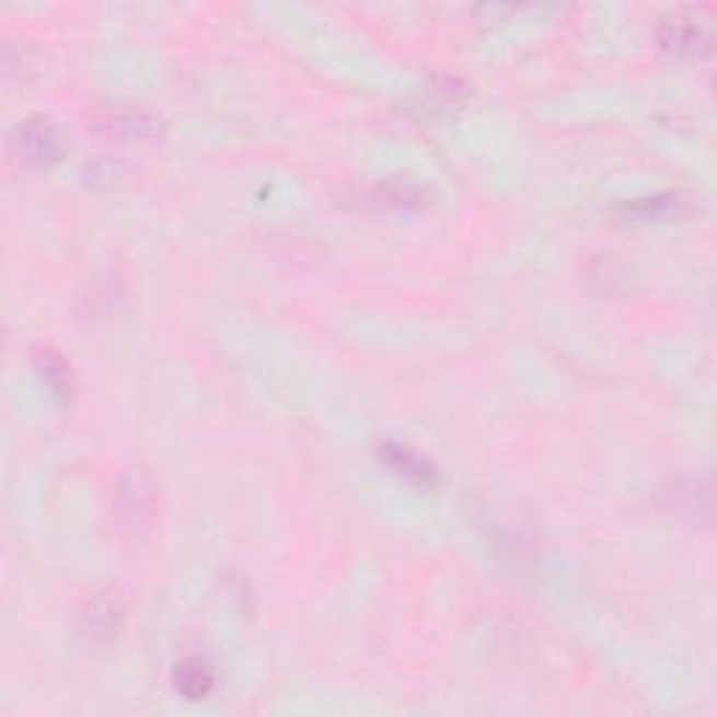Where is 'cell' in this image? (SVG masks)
<instances>
[{"label": "cell", "mask_w": 717, "mask_h": 717, "mask_svg": "<svg viewBox=\"0 0 717 717\" xmlns=\"http://www.w3.org/2000/svg\"><path fill=\"white\" fill-rule=\"evenodd\" d=\"M712 9H679L667 14L659 26V43L664 51L679 57H704L712 48Z\"/></svg>", "instance_id": "1"}, {"label": "cell", "mask_w": 717, "mask_h": 717, "mask_svg": "<svg viewBox=\"0 0 717 717\" xmlns=\"http://www.w3.org/2000/svg\"><path fill=\"white\" fill-rule=\"evenodd\" d=\"M9 152L18 163L28 165V169H43V165H51L59 158L62 143H59V135L51 127V122L28 118V122L18 124L9 135Z\"/></svg>", "instance_id": "2"}, {"label": "cell", "mask_w": 717, "mask_h": 717, "mask_svg": "<svg viewBox=\"0 0 717 717\" xmlns=\"http://www.w3.org/2000/svg\"><path fill=\"white\" fill-rule=\"evenodd\" d=\"M93 127L104 138L124 140V143H152L163 132V124L152 113L138 107H124V104H113V107L102 109L95 115Z\"/></svg>", "instance_id": "3"}, {"label": "cell", "mask_w": 717, "mask_h": 717, "mask_svg": "<svg viewBox=\"0 0 717 717\" xmlns=\"http://www.w3.org/2000/svg\"><path fill=\"white\" fill-rule=\"evenodd\" d=\"M115 499H118V519L129 530H140L152 519L154 485L149 483V476L143 471H132V474L124 476Z\"/></svg>", "instance_id": "4"}, {"label": "cell", "mask_w": 717, "mask_h": 717, "mask_svg": "<svg viewBox=\"0 0 717 717\" xmlns=\"http://www.w3.org/2000/svg\"><path fill=\"white\" fill-rule=\"evenodd\" d=\"M379 458L384 460L395 474L409 479V483L426 485V488H432V485L438 483V471L432 469V463L420 458L418 451H413L409 446L384 443L379 451Z\"/></svg>", "instance_id": "5"}, {"label": "cell", "mask_w": 717, "mask_h": 717, "mask_svg": "<svg viewBox=\"0 0 717 717\" xmlns=\"http://www.w3.org/2000/svg\"><path fill=\"white\" fill-rule=\"evenodd\" d=\"M695 208L692 197L686 194H659L650 199H636V203L625 205V213L639 219H670V217H684Z\"/></svg>", "instance_id": "6"}, {"label": "cell", "mask_w": 717, "mask_h": 717, "mask_svg": "<svg viewBox=\"0 0 717 717\" xmlns=\"http://www.w3.org/2000/svg\"><path fill=\"white\" fill-rule=\"evenodd\" d=\"M34 362H37V370L43 373V379L48 381V388L54 390L59 401H70L73 395V373H70V365L65 362L62 356L51 348H39L34 354Z\"/></svg>", "instance_id": "7"}, {"label": "cell", "mask_w": 717, "mask_h": 717, "mask_svg": "<svg viewBox=\"0 0 717 717\" xmlns=\"http://www.w3.org/2000/svg\"><path fill=\"white\" fill-rule=\"evenodd\" d=\"M213 684H217V679L210 673V667L199 659L180 661L177 670H174V686L190 701H199L205 698V695H210Z\"/></svg>", "instance_id": "8"}, {"label": "cell", "mask_w": 717, "mask_h": 717, "mask_svg": "<svg viewBox=\"0 0 717 717\" xmlns=\"http://www.w3.org/2000/svg\"><path fill=\"white\" fill-rule=\"evenodd\" d=\"M122 620H124L122 600H118L115 594H109V591L102 597H95L93 603L88 605L90 636H102V639H107V636H113L115 631H118Z\"/></svg>", "instance_id": "9"}]
</instances>
